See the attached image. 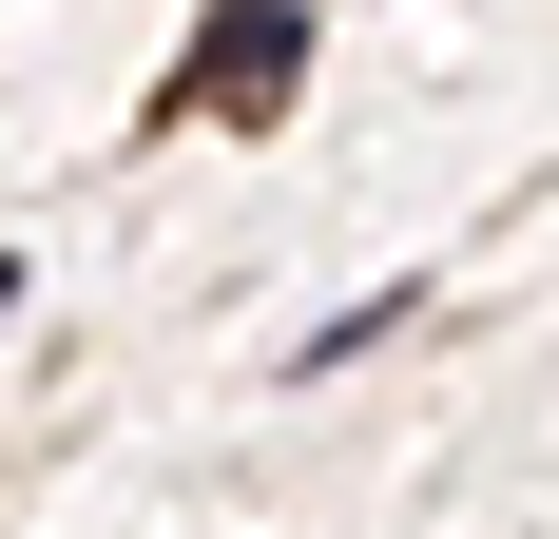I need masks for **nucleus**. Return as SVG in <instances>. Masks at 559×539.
Returning <instances> with one entry per match:
<instances>
[{"mask_svg": "<svg viewBox=\"0 0 559 539\" xmlns=\"http://www.w3.org/2000/svg\"><path fill=\"white\" fill-rule=\"evenodd\" d=\"M289 77H309V0H213L174 116H289Z\"/></svg>", "mask_w": 559, "mask_h": 539, "instance_id": "f257e3e1", "label": "nucleus"}]
</instances>
